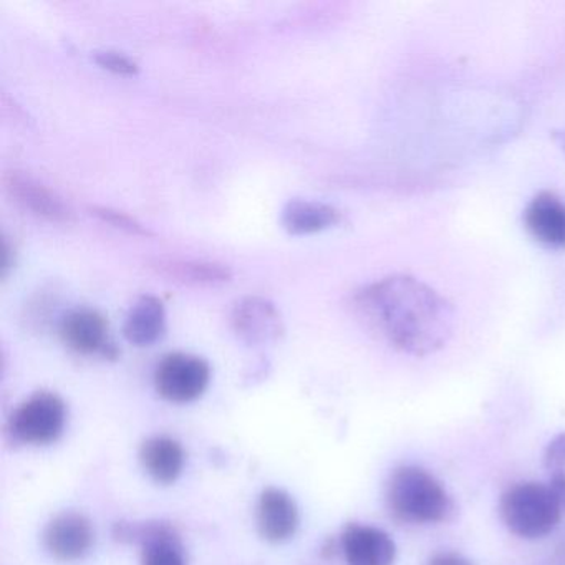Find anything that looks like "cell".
<instances>
[{
	"mask_svg": "<svg viewBox=\"0 0 565 565\" xmlns=\"http://www.w3.org/2000/svg\"><path fill=\"white\" fill-rule=\"evenodd\" d=\"M340 548L347 565H393L396 544L392 535L375 525L352 524L340 535Z\"/></svg>",
	"mask_w": 565,
	"mask_h": 565,
	"instance_id": "30bf717a",
	"label": "cell"
},
{
	"mask_svg": "<svg viewBox=\"0 0 565 565\" xmlns=\"http://www.w3.org/2000/svg\"><path fill=\"white\" fill-rule=\"evenodd\" d=\"M284 230L294 236L322 233L342 223V213L330 204L319 201L292 200L282 211Z\"/></svg>",
	"mask_w": 565,
	"mask_h": 565,
	"instance_id": "e0dca14e",
	"label": "cell"
},
{
	"mask_svg": "<svg viewBox=\"0 0 565 565\" xmlns=\"http://www.w3.org/2000/svg\"><path fill=\"white\" fill-rule=\"evenodd\" d=\"M62 342L78 355L117 360L120 350L115 345L107 319L94 309H75L62 319L58 327Z\"/></svg>",
	"mask_w": 565,
	"mask_h": 565,
	"instance_id": "52a82bcc",
	"label": "cell"
},
{
	"mask_svg": "<svg viewBox=\"0 0 565 565\" xmlns=\"http://www.w3.org/2000/svg\"><path fill=\"white\" fill-rule=\"evenodd\" d=\"M68 412L57 393H34L21 403L6 423V435L15 445L47 446L65 431Z\"/></svg>",
	"mask_w": 565,
	"mask_h": 565,
	"instance_id": "277c9868",
	"label": "cell"
},
{
	"mask_svg": "<svg viewBox=\"0 0 565 565\" xmlns=\"http://www.w3.org/2000/svg\"><path fill=\"white\" fill-rule=\"evenodd\" d=\"M140 462L157 484H173L183 475L186 451L171 436H151L140 446Z\"/></svg>",
	"mask_w": 565,
	"mask_h": 565,
	"instance_id": "9a60e30c",
	"label": "cell"
},
{
	"mask_svg": "<svg viewBox=\"0 0 565 565\" xmlns=\"http://www.w3.org/2000/svg\"><path fill=\"white\" fill-rule=\"evenodd\" d=\"M6 190L24 210L51 223H71L74 211L54 191L21 173L4 177Z\"/></svg>",
	"mask_w": 565,
	"mask_h": 565,
	"instance_id": "7c38bea8",
	"label": "cell"
},
{
	"mask_svg": "<svg viewBox=\"0 0 565 565\" xmlns=\"http://www.w3.org/2000/svg\"><path fill=\"white\" fill-rule=\"evenodd\" d=\"M554 140L557 141L558 147L565 151V130L554 131Z\"/></svg>",
	"mask_w": 565,
	"mask_h": 565,
	"instance_id": "cb8c5ba5",
	"label": "cell"
},
{
	"mask_svg": "<svg viewBox=\"0 0 565 565\" xmlns=\"http://www.w3.org/2000/svg\"><path fill=\"white\" fill-rule=\"evenodd\" d=\"M95 62L100 65L105 71L114 72L117 75H125V77H134L140 72L137 62L128 55L121 54L117 51H100L95 52Z\"/></svg>",
	"mask_w": 565,
	"mask_h": 565,
	"instance_id": "d6986e66",
	"label": "cell"
},
{
	"mask_svg": "<svg viewBox=\"0 0 565 565\" xmlns=\"http://www.w3.org/2000/svg\"><path fill=\"white\" fill-rule=\"evenodd\" d=\"M544 468L548 475L565 472V431L548 441L544 451Z\"/></svg>",
	"mask_w": 565,
	"mask_h": 565,
	"instance_id": "ffe728a7",
	"label": "cell"
},
{
	"mask_svg": "<svg viewBox=\"0 0 565 565\" xmlns=\"http://www.w3.org/2000/svg\"><path fill=\"white\" fill-rule=\"evenodd\" d=\"M257 531L264 541L280 544L289 541L299 529V508L289 492L267 488L260 492L256 508Z\"/></svg>",
	"mask_w": 565,
	"mask_h": 565,
	"instance_id": "8fae6325",
	"label": "cell"
},
{
	"mask_svg": "<svg viewBox=\"0 0 565 565\" xmlns=\"http://www.w3.org/2000/svg\"><path fill=\"white\" fill-rule=\"evenodd\" d=\"M167 332V310L154 296H141L125 317L124 335L137 347H150Z\"/></svg>",
	"mask_w": 565,
	"mask_h": 565,
	"instance_id": "2e32d148",
	"label": "cell"
},
{
	"mask_svg": "<svg viewBox=\"0 0 565 565\" xmlns=\"http://www.w3.org/2000/svg\"><path fill=\"white\" fill-rule=\"evenodd\" d=\"M353 309L390 345L413 356L438 352L451 339V303L422 280L392 276L363 287Z\"/></svg>",
	"mask_w": 565,
	"mask_h": 565,
	"instance_id": "6da1fadb",
	"label": "cell"
},
{
	"mask_svg": "<svg viewBox=\"0 0 565 565\" xmlns=\"http://www.w3.org/2000/svg\"><path fill=\"white\" fill-rule=\"evenodd\" d=\"M385 504L390 518L399 524H441L458 514L445 486L431 472L415 465L398 466L390 475Z\"/></svg>",
	"mask_w": 565,
	"mask_h": 565,
	"instance_id": "7a4b0ae2",
	"label": "cell"
},
{
	"mask_svg": "<svg viewBox=\"0 0 565 565\" xmlns=\"http://www.w3.org/2000/svg\"><path fill=\"white\" fill-rule=\"evenodd\" d=\"M211 382V366L206 360L191 353H170L154 370V388L161 398L177 405L196 402Z\"/></svg>",
	"mask_w": 565,
	"mask_h": 565,
	"instance_id": "8992f818",
	"label": "cell"
},
{
	"mask_svg": "<svg viewBox=\"0 0 565 565\" xmlns=\"http://www.w3.org/2000/svg\"><path fill=\"white\" fill-rule=\"evenodd\" d=\"M44 547L58 562H77L90 554L95 529L87 515L65 511L55 515L44 531Z\"/></svg>",
	"mask_w": 565,
	"mask_h": 565,
	"instance_id": "ba28073f",
	"label": "cell"
},
{
	"mask_svg": "<svg viewBox=\"0 0 565 565\" xmlns=\"http://www.w3.org/2000/svg\"><path fill=\"white\" fill-rule=\"evenodd\" d=\"M552 564L565 565V534L562 535L561 541L555 545L554 555H552Z\"/></svg>",
	"mask_w": 565,
	"mask_h": 565,
	"instance_id": "603a6c76",
	"label": "cell"
},
{
	"mask_svg": "<svg viewBox=\"0 0 565 565\" xmlns=\"http://www.w3.org/2000/svg\"><path fill=\"white\" fill-rule=\"evenodd\" d=\"M499 515L505 527L525 541L545 537L561 524L564 509L548 484L518 482L499 501Z\"/></svg>",
	"mask_w": 565,
	"mask_h": 565,
	"instance_id": "3957f363",
	"label": "cell"
},
{
	"mask_svg": "<svg viewBox=\"0 0 565 565\" xmlns=\"http://www.w3.org/2000/svg\"><path fill=\"white\" fill-rule=\"evenodd\" d=\"M231 326L250 347L269 345L284 335V320L276 303L259 296L244 297L234 306Z\"/></svg>",
	"mask_w": 565,
	"mask_h": 565,
	"instance_id": "9c48e42d",
	"label": "cell"
},
{
	"mask_svg": "<svg viewBox=\"0 0 565 565\" xmlns=\"http://www.w3.org/2000/svg\"><path fill=\"white\" fill-rule=\"evenodd\" d=\"M148 267L158 276L181 286L217 287L233 279L230 267L213 260L157 257Z\"/></svg>",
	"mask_w": 565,
	"mask_h": 565,
	"instance_id": "4fadbf2b",
	"label": "cell"
},
{
	"mask_svg": "<svg viewBox=\"0 0 565 565\" xmlns=\"http://www.w3.org/2000/svg\"><path fill=\"white\" fill-rule=\"evenodd\" d=\"M548 488L554 492L555 499H557L561 508L564 509L565 512V472H561V475H551L548 478Z\"/></svg>",
	"mask_w": 565,
	"mask_h": 565,
	"instance_id": "7402d4cb",
	"label": "cell"
},
{
	"mask_svg": "<svg viewBox=\"0 0 565 565\" xmlns=\"http://www.w3.org/2000/svg\"><path fill=\"white\" fill-rule=\"evenodd\" d=\"M120 544L141 547V565H188L180 532L167 521H120L111 531Z\"/></svg>",
	"mask_w": 565,
	"mask_h": 565,
	"instance_id": "5b68a950",
	"label": "cell"
},
{
	"mask_svg": "<svg viewBox=\"0 0 565 565\" xmlns=\"http://www.w3.org/2000/svg\"><path fill=\"white\" fill-rule=\"evenodd\" d=\"M525 230L542 246L565 249V203L552 193H539L524 211Z\"/></svg>",
	"mask_w": 565,
	"mask_h": 565,
	"instance_id": "5bb4252c",
	"label": "cell"
},
{
	"mask_svg": "<svg viewBox=\"0 0 565 565\" xmlns=\"http://www.w3.org/2000/svg\"><path fill=\"white\" fill-rule=\"evenodd\" d=\"M92 213L104 221V223L111 224L117 230L125 231L128 234H135V236H151V231L145 227L140 221L131 217L130 214L124 213V211L111 210V207H94Z\"/></svg>",
	"mask_w": 565,
	"mask_h": 565,
	"instance_id": "ac0fdd59",
	"label": "cell"
},
{
	"mask_svg": "<svg viewBox=\"0 0 565 565\" xmlns=\"http://www.w3.org/2000/svg\"><path fill=\"white\" fill-rule=\"evenodd\" d=\"M426 565H475L465 555L458 554V552H438L433 555Z\"/></svg>",
	"mask_w": 565,
	"mask_h": 565,
	"instance_id": "44dd1931",
	"label": "cell"
}]
</instances>
